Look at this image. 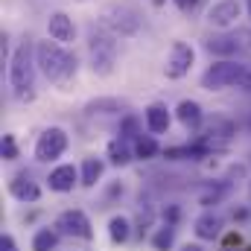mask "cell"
Here are the masks:
<instances>
[{
  "mask_svg": "<svg viewBox=\"0 0 251 251\" xmlns=\"http://www.w3.org/2000/svg\"><path fill=\"white\" fill-rule=\"evenodd\" d=\"M35 62H38V70H41L53 85H67V82H73V79H76V70H79L76 53H70L64 44L53 41V38L35 44Z\"/></svg>",
  "mask_w": 251,
  "mask_h": 251,
  "instance_id": "1",
  "label": "cell"
},
{
  "mask_svg": "<svg viewBox=\"0 0 251 251\" xmlns=\"http://www.w3.org/2000/svg\"><path fill=\"white\" fill-rule=\"evenodd\" d=\"M35 70H38V62H35V50L29 47V41L18 44L9 62V88L18 102L35 100Z\"/></svg>",
  "mask_w": 251,
  "mask_h": 251,
  "instance_id": "2",
  "label": "cell"
},
{
  "mask_svg": "<svg viewBox=\"0 0 251 251\" xmlns=\"http://www.w3.org/2000/svg\"><path fill=\"white\" fill-rule=\"evenodd\" d=\"M100 24H102V29H108L111 35L128 38V35H134V32L140 29L143 18H140V12H137L131 3H111V6H105V9L100 12Z\"/></svg>",
  "mask_w": 251,
  "mask_h": 251,
  "instance_id": "3",
  "label": "cell"
},
{
  "mask_svg": "<svg viewBox=\"0 0 251 251\" xmlns=\"http://www.w3.org/2000/svg\"><path fill=\"white\" fill-rule=\"evenodd\" d=\"M249 64L237 62V59H219L201 73V88L204 91H225L231 85H243Z\"/></svg>",
  "mask_w": 251,
  "mask_h": 251,
  "instance_id": "4",
  "label": "cell"
},
{
  "mask_svg": "<svg viewBox=\"0 0 251 251\" xmlns=\"http://www.w3.org/2000/svg\"><path fill=\"white\" fill-rule=\"evenodd\" d=\"M88 50H91V67H94L97 76H111L114 73V64H117V41H114V35L91 32Z\"/></svg>",
  "mask_w": 251,
  "mask_h": 251,
  "instance_id": "5",
  "label": "cell"
},
{
  "mask_svg": "<svg viewBox=\"0 0 251 251\" xmlns=\"http://www.w3.org/2000/svg\"><path fill=\"white\" fill-rule=\"evenodd\" d=\"M67 146H70L67 131H64L62 126H50V128H44V131L38 134V140H35V161L53 164V161H59L64 152H67Z\"/></svg>",
  "mask_w": 251,
  "mask_h": 251,
  "instance_id": "6",
  "label": "cell"
},
{
  "mask_svg": "<svg viewBox=\"0 0 251 251\" xmlns=\"http://www.w3.org/2000/svg\"><path fill=\"white\" fill-rule=\"evenodd\" d=\"M56 231L62 237H73V240H94V222L85 210L79 207H70V210H62L59 219H56Z\"/></svg>",
  "mask_w": 251,
  "mask_h": 251,
  "instance_id": "7",
  "label": "cell"
},
{
  "mask_svg": "<svg viewBox=\"0 0 251 251\" xmlns=\"http://www.w3.org/2000/svg\"><path fill=\"white\" fill-rule=\"evenodd\" d=\"M237 131V123L231 120V117H222V114H213V117H207L201 128H199V140L201 143H207L213 152L216 149H222L225 143H228V137Z\"/></svg>",
  "mask_w": 251,
  "mask_h": 251,
  "instance_id": "8",
  "label": "cell"
},
{
  "mask_svg": "<svg viewBox=\"0 0 251 251\" xmlns=\"http://www.w3.org/2000/svg\"><path fill=\"white\" fill-rule=\"evenodd\" d=\"M196 64V50L187 41H176L170 47V56H167V64H164V76L167 79H184Z\"/></svg>",
  "mask_w": 251,
  "mask_h": 251,
  "instance_id": "9",
  "label": "cell"
},
{
  "mask_svg": "<svg viewBox=\"0 0 251 251\" xmlns=\"http://www.w3.org/2000/svg\"><path fill=\"white\" fill-rule=\"evenodd\" d=\"M193 234L201 243H213V240H219L225 234V219L216 210H201L196 216V222H193Z\"/></svg>",
  "mask_w": 251,
  "mask_h": 251,
  "instance_id": "10",
  "label": "cell"
},
{
  "mask_svg": "<svg viewBox=\"0 0 251 251\" xmlns=\"http://www.w3.org/2000/svg\"><path fill=\"white\" fill-rule=\"evenodd\" d=\"M243 18V3L240 0H216L210 9H207V21L219 29H228L234 26L237 21Z\"/></svg>",
  "mask_w": 251,
  "mask_h": 251,
  "instance_id": "11",
  "label": "cell"
},
{
  "mask_svg": "<svg viewBox=\"0 0 251 251\" xmlns=\"http://www.w3.org/2000/svg\"><path fill=\"white\" fill-rule=\"evenodd\" d=\"M9 196L18 199V201H24V204H32V201L41 199V184H38L26 170H21L18 176L9 178Z\"/></svg>",
  "mask_w": 251,
  "mask_h": 251,
  "instance_id": "12",
  "label": "cell"
},
{
  "mask_svg": "<svg viewBox=\"0 0 251 251\" xmlns=\"http://www.w3.org/2000/svg\"><path fill=\"white\" fill-rule=\"evenodd\" d=\"M47 35L53 38V41H59V44H73V38H76V26H73V18L67 15V12H53L50 18H47Z\"/></svg>",
  "mask_w": 251,
  "mask_h": 251,
  "instance_id": "13",
  "label": "cell"
},
{
  "mask_svg": "<svg viewBox=\"0 0 251 251\" xmlns=\"http://www.w3.org/2000/svg\"><path fill=\"white\" fill-rule=\"evenodd\" d=\"M76 184H79V170L73 164H59L47 176V187L53 190V193H70Z\"/></svg>",
  "mask_w": 251,
  "mask_h": 251,
  "instance_id": "14",
  "label": "cell"
},
{
  "mask_svg": "<svg viewBox=\"0 0 251 251\" xmlns=\"http://www.w3.org/2000/svg\"><path fill=\"white\" fill-rule=\"evenodd\" d=\"M143 120H146V128H149L152 134H164V131H170V126H173V111H170L164 102H152V105H146Z\"/></svg>",
  "mask_w": 251,
  "mask_h": 251,
  "instance_id": "15",
  "label": "cell"
},
{
  "mask_svg": "<svg viewBox=\"0 0 251 251\" xmlns=\"http://www.w3.org/2000/svg\"><path fill=\"white\" fill-rule=\"evenodd\" d=\"M173 114H176V120L184 126L187 131H199L201 123H204V111H201V105L196 100H181Z\"/></svg>",
  "mask_w": 251,
  "mask_h": 251,
  "instance_id": "16",
  "label": "cell"
},
{
  "mask_svg": "<svg viewBox=\"0 0 251 251\" xmlns=\"http://www.w3.org/2000/svg\"><path fill=\"white\" fill-rule=\"evenodd\" d=\"M102 173H105V161L97 158V155H88V158L82 161V167H79V187L94 190L97 181L102 178Z\"/></svg>",
  "mask_w": 251,
  "mask_h": 251,
  "instance_id": "17",
  "label": "cell"
},
{
  "mask_svg": "<svg viewBox=\"0 0 251 251\" xmlns=\"http://www.w3.org/2000/svg\"><path fill=\"white\" fill-rule=\"evenodd\" d=\"M240 41H237V35H216V38H210L207 44H204V50L210 53V56H216V59H234L237 53H240Z\"/></svg>",
  "mask_w": 251,
  "mask_h": 251,
  "instance_id": "18",
  "label": "cell"
},
{
  "mask_svg": "<svg viewBox=\"0 0 251 251\" xmlns=\"http://www.w3.org/2000/svg\"><path fill=\"white\" fill-rule=\"evenodd\" d=\"M105 158H108L114 167H128V164L134 161V146H128V140H123V137H114V140H108V146H105Z\"/></svg>",
  "mask_w": 251,
  "mask_h": 251,
  "instance_id": "19",
  "label": "cell"
},
{
  "mask_svg": "<svg viewBox=\"0 0 251 251\" xmlns=\"http://www.w3.org/2000/svg\"><path fill=\"white\" fill-rule=\"evenodd\" d=\"M131 234H134V228H131V219L123 216V213H114L111 219H108V240L114 243V246H123L131 240Z\"/></svg>",
  "mask_w": 251,
  "mask_h": 251,
  "instance_id": "20",
  "label": "cell"
},
{
  "mask_svg": "<svg viewBox=\"0 0 251 251\" xmlns=\"http://www.w3.org/2000/svg\"><path fill=\"white\" fill-rule=\"evenodd\" d=\"M176 225H170V222H161L155 231H152V237H149V243H152V249L155 251H173L176 246Z\"/></svg>",
  "mask_w": 251,
  "mask_h": 251,
  "instance_id": "21",
  "label": "cell"
},
{
  "mask_svg": "<svg viewBox=\"0 0 251 251\" xmlns=\"http://www.w3.org/2000/svg\"><path fill=\"white\" fill-rule=\"evenodd\" d=\"M225 196H228V184L225 181H210V184H204L201 193H199V204L204 210H210V204H219Z\"/></svg>",
  "mask_w": 251,
  "mask_h": 251,
  "instance_id": "22",
  "label": "cell"
},
{
  "mask_svg": "<svg viewBox=\"0 0 251 251\" xmlns=\"http://www.w3.org/2000/svg\"><path fill=\"white\" fill-rule=\"evenodd\" d=\"M59 231L56 228H38L35 234H32V251H56L59 246Z\"/></svg>",
  "mask_w": 251,
  "mask_h": 251,
  "instance_id": "23",
  "label": "cell"
},
{
  "mask_svg": "<svg viewBox=\"0 0 251 251\" xmlns=\"http://www.w3.org/2000/svg\"><path fill=\"white\" fill-rule=\"evenodd\" d=\"M158 152H161V146H158V140H155L152 134H143V137L134 140V158H140V161H152Z\"/></svg>",
  "mask_w": 251,
  "mask_h": 251,
  "instance_id": "24",
  "label": "cell"
},
{
  "mask_svg": "<svg viewBox=\"0 0 251 251\" xmlns=\"http://www.w3.org/2000/svg\"><path fill=\"white\" fill-rule=\"evenodd\" d=\"M120 137H123V140H137V137H143L140 120H137L134 114H126L123 120H120Z\"/></svg>",
  "mask_w": 251,
  "mask_h": 251,
  "instance_id": "25",
  "label": "cell"
},
{
  "mask_svg": "<svg viewBox=\"0 0 251 251\" xmlns=\"http://www.w3.org/2000/svg\"><path fill=\"white\" fill-rule=\"evenodd\" d=\"M0 152H3V161H15L18 158V140H15V134H3Z\"/></svg>",
  "mask_w": 251,
  "mask_h": 251,
  "instance_id": "26",
  "label": "cell"
},
{
  "mask_svg": "<svg viewBox=\"0 0 251 251\" xmlns=\"http://www.w3.org/2000/svg\"><path fill=\"white\" fill-rule=\"evenodd\" d=\"M240 246H243V237L240 234H228L225 243H222V251H234V249H240Z\"/></svg>",
  "mask_w": 251,
  "mask_h": 251,
  "instance_id": "27",
  "label": "cell"
},
{
  "mask_svg": "<svg viewBox=\"0 0 251 251\" xmlns=\"http://www.w3.org/2000/svg\"><path fill=\"white\" fill-rule=\"evenodd\" d=\"M178 219H181V210H178L176 204H170V207L164 210V222H170V225H178Z\"/></svg>",
  "mask_w": 251,
  "mask_h": 251,
  "instance_id": "28",
  "label": "cell"
},
{
  "mask_svg": "<svg viewBox=\"0 0 251 251\" xmlns=\"http://www.w3.org/2000/svg\"><path fill=\"white\" fill-rule=\"evenodd\" d=\"M0 251H21L18 249V240H15L12 234H3V237H0Z\"/></svg>",
  "mask_w": 251,
  "mask_h": 251,
  "instance_id": "29",
  "label": "cell"
},
{
  "mask_svg": "<svg viewBox=\"0 0 251 251\" xmlns=\"http://www.w3.org/2000/svg\"><path fill=\"white\" fill-rule=\"evenodd\" d=\"M176 6H178V12H184V15H190L196 6H199V0H173Z\"/></svg>",
  "mask_w": 251,
  "mask_h": 251,
  "instance_id": "30",
  "label": "cell"
},
{
  "mask_svg": "<svg viewBox=\"0 0 251 251\" xmlns=\"http://www.w3.org/2000/svg\"><path fill=\"white\" fill-rule=\"evenodd\" d=\"M126 193V184L123 181H117V184H111V190H108V196H105V201H111L114 196H123Z\"/></svg>",
  "mask_w": 251,
  "mask_h": 251,
  "instance_id": "31",
  "label": "cell"
},
{
  "mask_svg": "<svg viewBox=\"0 0 251 251\" xmlns=\"http://www.w3.org/2000/svg\"><path fill=\"white\" fill-rule=\"evenodd\" d=\"M240 88H243V91H251V64H249V70H246V79H243Z\"/></svg>",
  "mask_w": 251,
  "mask_h": 251,
  "instance_id": "32",
  "label": "cell"
},
{
  "mask_svg": "<svg viewBox=\"0 0 251 251\" xmlns=\"http://www.w3.org/2000/svg\"><path fill=\"white\" fill-rule=\"evenodd\" d=\"M181 251H204L199 243H187V246H181Z\"/></svg>",
  "mask_w": 251,
  "mask_h": 251,
  "instance_id": "33",
  "label": "cell"
},
{
  "mask_svg": "<svg viewBox=\"0 0 251 251\" xmlns=\"http://www.w3.org/2000/svg\"><path fill=\"white\" fill-rule=\"evenodd\" d=\"M164 3H167V0H152V6H155V9H161Z\"/></svg>",
  "mask_w": 251,
  "mask_h": 251,
  "instance_id": "34",
  "label": "cell"
},
{
  "mask_svg": "<svg viewBox=\"0 0 251 251\" xmlns=\"http://www.w3.org/2000/svg\"><path fill=\"white\" fill-rule=\"evenodd\" d=\"M246 9H249V18H251V0H249V6H246Z\"/></svg>",
  "mask_w": 251,
  "mask_h": 251,
  "instance_id": "35",
  "label": "cell"
},
{
  "mask_svg": "<svg viewBox=\"0 0 251 251\" xmlns=\"http://www.w3.org/2000/svg\"><path fill=\"white\" fill-rule=\"evenodd\" d=\"M246 38H249V44H251V32H249V35H246Z\"/></svg>",
  "mask_w": 251,
  "mask_h": 251,
  "instance_id": "36",
  "label": "cell"
}]
</instances>
